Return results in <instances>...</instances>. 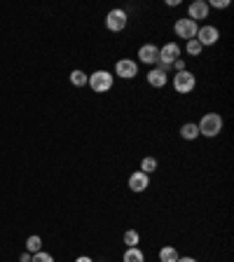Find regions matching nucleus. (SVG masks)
<instances>
[{
	"mask_svg": "<svg viewBox=\"0 0 234 262\" xmlns=\"http://www.w3.org/2000/svg\"><path fill=\"white\" fill-rule=\"evenodd\" d=\"M42 251V239H40L38 234H33L26 239V253H31V255H35V253Z\"/></svg>",
	"mask_w": 234,
	"mask_h": 262,
	"instance_id": "nucleus-16",
	"label": "nucleus"
},
{
	"mask_svg": "<svg viewBox=\"0 0 234 262\" xmlns=\"http://www.w3.org/2000/svg\"><path fill=\"white\" fill-rule=\"evenodd\" d=\"M180 138H183V141H197V138H199L197 122H185V124L180 126Z\"/></svg>",
	"mask_w": 234,
	"mask_h": 262,
	"instance_id": "nucleus-13",
	"label": "nucleus"
},
{
	"mask_svg": "<svg viewBox=\"0 0 234 262\" xmlns=\"http://www.w3.org/2000/svg\"><path fill=\"white\" fill-rule=\"evenodd\" d=\"M87 84H89V89H92V92L105 94V92H110V89H113L115 75H113V73H108V71H94L92 75H89Z\"/></svg>",
	"mask_w": 234,
	"mask_h": 262,
	"instance_id": "nucleus-2",
	"label": "nucleus"
},
{
	"mask_svg": "<svg viewBox=\"0 0 234 262\" xmlns=\"http://www.w3.org/2000/svg\"><path fill=\"white\" fill-rule=\"evenodd\" d=\"M171 84H174L176 94H190L192 89L197 87V77L192 75L190 71H180V73H176V75H174Z\"/></svg>",
	"mask_w": 234,
	"mask_h": 262,
	"instance_id": "nucleus-5",
	"label": "nucleus"
},
{
	"mask_svg": "<svg viewBox=\"0 0 234 262\" xmlns=\"http://www.w3.org/2000/svg\"><path fill=\"white\" fill-rule=\"evenodd\" d=\"M75 262H94V260H92V257H89V255H80Z\"/></svg>",
	"mask_w": 234,
	"mask_h": 262,
	"instance_id": "nucleus-26",
	"label": "nucleus"
},
{
	"mask_svg": "<svg viewBox=\"0 0 234 262\" xmlns=\"http://www.w3.org/2000/svg\"><path fill=\"white\" fill-rule=\"evenodd\" d=\"M220 38V31L216 26H211V24H204V26H199V31H197V42L202 45V47H211V45H216Z\"/></svg>",
	"mask_w": 234,
	"mask_h": 262,
	"instance_id": "nucleus-7",
	"label": "nucleus"
},
{
	"mask_svg": "<svg viewBox=\"0 0 234 262\" xmlns=\"http://www.w3.org/2000/svg\"><path fill=\"white\" fill-rule=\"evenodd\" d=\"M122 262H145V253H143L138 246H134V248H126L124 255H122Z\"/></svg>",
	"mask_w": 234,
	"mask_h": 262,
	"instance_id": "nucleus-14",
	"label": "nucleus"
},
{
	"mask_svg": "<svg viewBox=\"0 0 234 262\" xmlns=\"http://www.w3.org/2000/svg\"><path fill=\"white\" fill-rule=\"evenodd\" d=\"M141 171L143 173H147V176L155 173V171H157V159L155 157H143L141 159Z\"/></svg>",
	"mask_w": 234,
	"mask_h": 262,
	"instance_id": "nucleus-19",
	"label": "nucleus"
},
{
	"mask_svg": "<svg viewBox=\"0 0 234 262\" xmlns=\"http://www.w3.org/2000/svg\"><path fill=\"white\" fill-rule=\"evenodd\" d=\"M147 84H150L153 89H164L166 84H169V75H166L162 68H157V66H155V68H150V71H147Z\"/></svg>",
	"mask_w": 234,
	"mask_h": 262,
	"instance_id": "nucleus-12",
	"label": "nucleus"
},
{
	"mask_svg": "<svg viewBox=\"0 0 234 262\" xmlns=\"http://www.w3.org/2000/svg\"><path fill=\"white\" fill-rule=\"evenodd\" d=\"M147 187H150V176L143 173V171H134V173L129 176V190L136 192V194H141V192H145Z\"/></svg>",
	"mask_w": 234,
	"mask_h": 262,
	"instance_id": "nucleus-11",
	"label": "nucleus"
},
{
	"mask_svg": "<svg viewBox=\"0 0 234 262\" xmlns=\"http://www.w3.org/2000/svg\"><path fill=\"white\" fill-rule=\"evenodd\" d=\"M87 80H89V75L84 71H80V68L71 71V84L73 87H87Z\"/></svg>",
	"mask_w": 234,
	"mask_h": 262,
	"instance_id": "nucleus-15",
	"label": "nucleus"
},
{
	"mask_svg": "<svg viewBox=\"0 0 234 262\" xmlns=\"http://www.w3.org/2000/svg\"><path fill=\"white\" fill-rule=\"evenodd\" d=\"M171 68H176V73H180V71H187V66H185V61H183V59H176Z\"/></svg>",
	"mask_w": 234,
	"mask_h": 262,
	"instance_id": "nucleus-23",
	"label": "nucleus"
},
{
	"mask_svg": "<svg viewBox=\"0 0 234 262\" xmlns=\"http://www.w3.org/2000/svg\"><path fill=\"white\" fill-rule=\"evenodd\" d=\"M208 7H216V10H225V7H229V0H211V3H208Z\"/></svg>",
	"mask_w": 234,
	"mask_h": 262,
	"instance_id": "nucleus-22",
	"label": "nucleus"
},
{
	"mask_svg": "<svg viewBox=\"0 0 234 262\" xmlns=\"http://www.w3.org/2000/svg\"><path fill=\"white\" fill-rule=\"evenodd\" d=\"M180 59V45L178 42H166L164 47H159V59H157V68H162L169 75L174 61Z\"/></svg>",
	"mask_w": 234,
	"mask_h": 262,
	"instance_id": "nucleus-3",
	"label": "nucleus"
},
{
	"mask_svg": "<svg viewBox=\"0 0 234 262\" xmlns=\"http://www.w3.org/2000/svg\"><path fill=\"white\" fill-rule=\"evenodd\" d=\"M122 239H124L126 248H134V246H138V244H141V234H138L136 229H126V232H124V236H122Z\"/></svg>",
	"mask_w": 234,
	"mask_h": 262,
	"instance_id": "nucleus-18",
	"label": "nucleus"
},
{
	"mask_svg": "<svg viewBox=\"0 0 234 262\" xmlns=\"http://www.w3.org/2000/svg\"><path fill=\"white\" fill-rule=\"evenodd\" d=\"M225 122L218 113H206L202 120L197 122V129H199V136H206V138H216L223 131Z\"/></svg>",
	"mask_w": 234,
	"mask_h": 262,
	"instance_id": "nucleus-1",
	"label": "nucleus"
},
{
	"mask_svg": "<svg viewBox=\"0 0 234 262\" xmlns=\"http://www.w3.org/2000/svg\"><path fill=\"white\" fill-rule=\"evenodd\" d=\"M197 31H199V24H195L192 19H178V21L174 24V33L178 38L185 40V42L197 38Z\"/></svg>",
	"mask_w": 234,
	"mask_h": 262,
	"instance_id": "nucleus-6",
	"label": "nucleus"
},
{
	"mask_svg": "<svg viewBox=\"0 0 234 262\" xmlns=\"http://www.w3.org/2000/svg\"><path fill=\"white\" fill-rule=\"evenodd\" d=\"M202 49H204V47L197 42V40H187V42H185V52H187L190 56H199V54H202Z\"/></svg>",
	"mask_w": 234,
	"mask_h": 262,
	"instance_id": "nucleus-20",
	"label": "nucleus"
},
{
	"mask_svg": "<svg viewBox=\"0 0 234 262\" xmlns=\"http://www.w3.org/2000/svg\"><path fill=\"white\" fill-rule=\"evenodd\" d=\"M31 262H54V257H52V253L40 251V253H35V255H33Z\"/></svg>",
	"mask_w": 234,
	"mask_h": 262,
	"instance_id": "nucleus-21",
	"label": "nucleus"
},
{
	"mask_svg": "<svg viewBox=\"0 0 234 262\" xmlns=\"http://www.w3.org/2000/svg\"><path fill=\"white\" fill-rule=\"evenodd\" d=\"M176 262H197V260H195V257H190V255H183V257H178Z\"/></svg>",
	"mask_w": 234,
	"mask_h": 262,
	"instance_id": "nucleus-25",
	"label": "nucleus"
},
{
	"mask_svg": "<svg viewBox=\"0 0 234 262\" xmlns=\"http://www.w3.org/2000/svg\"><path fill=\"white\" fill-rule=\"evenodd\" d=\"M157 59H159V47L157 45H153V42H147V45H143V47H138V61L141 63H145V66H157Z\"/></svg>",
	"mask_w": 234,
	"mask_h": 262,
	"instance_id": "nucleus-9",
	"label": "nucleus"
},
{
	"mask_svg": "<svg viewBox=\"0 0 234 262\" xmlns=\"http://www.w3.org/2000/svg\"><path fill=\"white\" fill-rule=\"evenodd\" d=\"M178 251H176L174 246H164L162 251H159V262H176L178 260Z\"/></svg>",
	"mask_w": 234,
	"mask_h": 262,
	"instance_id": "nucleus-17",
	"label": "nucleus"
},
{
	"mask_svg": "<svg viewBox=\"0 0 234 262\" xmlns=\"http://www.w3.org/2000/svg\"><path fill=\"white\" fill-rule=\"evenodd\" d=\"M126 24H129V16H126V12L120 10V7H115V10H110L108 14H105V28H108L110 33H122L126 28Z\"/></svg>",
	"mask_w": 234,
	"mask_h": 262,
	"instance_id": "nucleus-4",
	"label": "nucleus"
},
{
	"mask_svg": "<svg viewBox=\"0 0 234 262\" xmlns=\"http://www.w3.org/2000/svg\"><path fill=\"white\" fill-rule=\"evenodd\" d=\"M31 260H33L31 253H22V257H19V262H31Z\"/></svg>",
	"mask_w": 234,
	"mask_h": 262,
	"instance_id": "nucleus-24",
	"label": "nucleus"
},
{
	"mask_svg": "<svg viewBox=\"0 0 234 262\" xmlns=\"http://www.w3.org/2000/svg\"><path fill=\"white\" fill-rule=\"evenodd\" d=\"M208 3L206 0H195V3H190V7H187V19H192L195 24H199L202 19H208Z\"/></svg>",
	"mask_w": 234,
	"mask_h": 262,
	"instance_id": "nucleus-10",
	"label": "nucleus"
},
{
	"mask_svg": "<svg viewBox=\"0 0 234 262\" xmlns=\"http://www.w3.org/2000/svg\"><path fill=\"white\" fill-rule=\"evenodd\" d=\"M113 75L122 77V80H134L138 75V61H131V59H120L115 63V73Z\"/></svg>",
	"mask_w": 234,
	"mask_h": 262,
	"instance_id": "nucleus-8",
	"label": "nucleus"
}]
</instances>
